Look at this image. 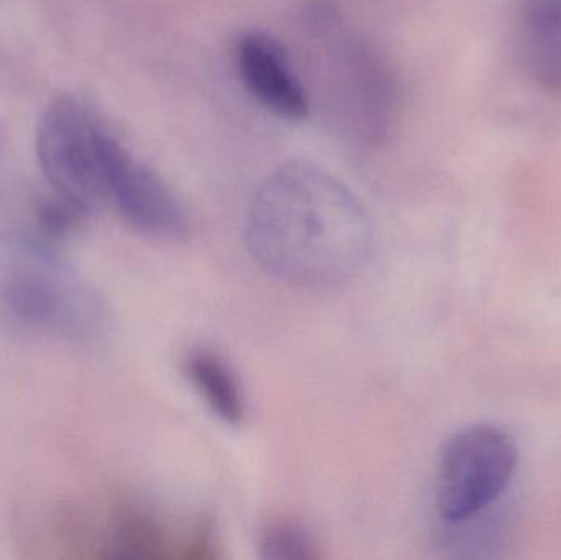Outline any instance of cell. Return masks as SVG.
Masks as SVG:
<instances>
[{
    "mask_svg": "<svg viewBox=\"0 0 561 560\" xmlns=\"http://www.w3.org/2000/svg\"><path fill=\"white\" fill-rule=\"evenodd\" d=\"M260 268L296 288L335 289L358 276L373 226L356 194L320 164L290 160L260 184L245 220Z\"/></svg>",
    "mask_w": 561,
    "mask_h": 560,
    "instance_id": "1",
    "label": "cell"
},
{
    "mask_svg": "<svg viewBox=\"0 0 561 560\" xmlns=\"http://www.w3.org/2000/svg\"><path fill=\"white\" fill-rule=\"evenodd\" d=\"M304 26L313 45L320 88L340 130L369 147L385 140L394 114L396 84L381 53L350 30L332 3H310Z\"/></svg>",
    "mask_w": 561,
    "mask_h": 560,
    "instance_id": "2",
    "label": "cell"
},
{
    "mask_svg": "<svg viewBox=\"0 0 561 560\" xmlns=\"http://www.w3.org/2000/svg\"><path fill=\"white\" fill-rule=\"evenodd\" d=\"M102 299L42 242L0 236V312L28 331L89 339L104 325Z\"/></svg>",
    "mask_w": 561,
    "mask_h": 560,
    "instance_id": "3",
    "label": "cell"
},
{
    "mask_svg": "<svg viewBox=\"0 0 561 560\" xmlns=\"http://www.w3.org/2000/svg\"><path fill=\"white\" fill-rule=\"evenodd\" d=\"M107 128L81 102H53L36 130V158L56 196L84 214L107 203L104 140Z\"/></svg>",
    "mask_w": 561,
    "mask_h": 560,
    "instance_id": "4",
    "label": "cell"
},
{
    "mask_svg": "<svg viewBox=\"0 0 561 560\" xmlns=\"http://www.w3.org/2000/svg\"><path fill=\"white\" fill-rule=\"evenodd\" d=\"M517 459L513 439L497 427L474 424L455 433L438 464L440 518L458 525L486 512L510 487Z\"/></svg>",
    "mask_w": 561,
    "mask_h": 560,
    "instance_id": "5",
    "label": "cell"
},
{
    "mask_svg": "<svg viewBox=\"0 0 561 560\" xmlns=\"http://www.w3.org/2000/svg\"><path fill=\"white\" fill-rule=\"evenodd\" d=\"M104 171L108 201L130 226L170 242H183L190 237L191 217L183 201L112 132L104 140Z\"/></svg>",
    "mask_w": 561,
    "mask_h": 560,
    "instance_id": "6",
    "label": "cell"
},
{
    "mask_svg": "<svg viewBox=\"0 0 561 560\" xmlns=\"http://www.w3.org/2000/svg\"><path fill=\"white\" fill-rule=\"evenodd\" d=\"M237 66L250 94L287 121L309 117V98L286 46L273 33L250 30L237 42Z\"/></svg>",
    "mask_w": 561,
    "mask_h": 560,
    "instance_id": "7",
    "label": "cell"
},
{
    "mask_svg": "<svg viewBox=\"0 0 561 560\" xmlns=\"http://www.w3.org/2000/svg\"><path fill=\"white\" fill-rule=\"evenodd\" d=\"M524 58L547 91L561 92V0H524Z\"/></svg>",
    "mask_w": 561,
    "mask_h": 560,
    "instance_id": "8",
    "label": "cell"
},
{
    "mask_svg": "<svg viewBox=\"0 0 561 560\" xmlns=\"http://www.w3.org/2000/svg\"><path fill=\"white\" fill-rule=\"evenodd\" d=\"M183 370L194 390L224 423L240 426L245 420L247 401L239 375L226 358L207 348H193L183 358Z\"/></svg>",
    "mask_w": 561,
    "mask_h": 560,
    "instance_id": "9",
    "label": "cell"
},
{
    "mask_svg": "<svg viewBox=\"0 0 561 560\" xmlns=\"http://www.w3.org/2000/svg\"><path fill=\"white\" fill-rule=\"evenodd\" d=\"M260 558L265 560H310L319 558L316 538L302 523L279 519L266 526L260 539Z\"/></svg>",
    "mask_w": 561,
    "mask_h": 560,
    "instance_id": "10",
    "label": "cell"
},
{
    "mask_svg": "<svg viewBox=\"0 0 561 560\" xmlns=\"http://www.w3.org/2000/svg\"><path fill=\"white\" fill-rule=\"evenodd\" d=\"M84 216L88 214L82 213L75 204L68 203L59 196L43 204L39 209V222H42L43 229L53 237H62L71 232Z\"/></svg>",
    "mask_w": 561,
    "mask_h": 560,
    "instance_id": "11",
    "label": "cell"
}]
</instances>
